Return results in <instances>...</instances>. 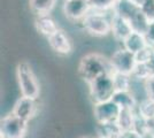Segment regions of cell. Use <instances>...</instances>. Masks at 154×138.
Returning a JSON list of instances; mask_svg holds the SVG:
<instances>
[{
	"label": "cell",
	"instance_id": "obj_16",
	"mask_svg": "<svg viewBox=\"0 0 154 138\" xmlns=\"http://www.w3.org/2000/svg\"><path fill=\"white\" fill-rule=\"evenodd\" d=\"M129 22H130V24L132 26L134 31L144 33V35L147 32L148 28L152 24V21L145 15V13L141 11V8L129 20Z\"/></svg>",
	"mask_w": 154,
	"mask_h": 138
},
{
	"label": "cell",
	"instance_id": "obj_22",
	"mask_svg": "<svg viewBox=\"0 0 154 138\" xmlns=\"http://www.w3.org/2000/svg\"><path fill=\"white\" fill-rule=\"evenodd\" d=\"M136 111L146 120L154 118V100H151L148 98L143 99L140 103H138Z\"/></svg>",
	"mask_w": 154,
	"mask_h": 138
},
{
	"label": "cell",
	"instance_id": "obj_10",
	"mask_svg": "<svg viewBox=\"0 0 154 138\" xmlns=\"http://www.w3.org/2000/svg\"><path fill=\"white\" fill-rule=\"evenodd\" d=\"M37 112V106H36V99L28 98V97H21L15 103L13 108V113L20 118L21 120L29 122Z\"/></svg>",
	"mask_w": 154,
	"mask_h": 138
},
{
	"label": "cell",
	"instance_id": "obj_5",
	"mask_svg": "<svg viewBox=\"0 0 154 138\" xmlns=\"http://www.w3.org/2000/svg\"><path fill=\"white\" fill-rule=\"evenodd\" d=\"M28 122L17 118L13 112L2 118L0 123V138H24Z\"/></svg>",
	"mask_w": 154,
	"mask_h": 138
},
{
	"label": "cell",
	"instance_id": "obj_20",
	"mask_svg": "<svg viewBox=\"0 0 154 138\" xmlns=\"http://www.w3.org/2000/svg\"><path fill=\"white\" fill-rule=\"evenodd\" d=\"M113 81H114L116 91H129V90H131L134 78H132L131 75L114 72L113 74Z\"/></svg>",
	"mask_w": 154,
	"mask_h": 138
},
{
	"label": "cell",
	"instance_id": "obj_23",
	"mask_svg": "<svg viewBox=\"0 0 154 138\" xmlns=\"http://www.w3.org/2000/svg\"><path fill=\"white\" fill-rule=\"evenodd\" d=\"M91 6L92 11L97 12H107V11H113L115 6L116 0H88Z\"/></svg>",
	"mask_w": 154,
	"mask_h": 138
},
{
	"label": "cell",
	"instance_id": "obj_12",
	"mask_svg": "<svg viewBox=\"0 0 154 138\" xmlns=\"http://www.w3.org/2000/svg\"><path fill=\"white\" fill-rule=\"evenodd\" d=\"M146 46H148V44L145 38V35L137 31H132L123 41V47L135 54L145 48Z\"/></svg>",
	"mask_w": 154,
	"mask_h": 138
},
{
	"label": "cell",
	"instance_id": "obj_25",
	"mask_svg": "<svg viewBox=\"0 0 154 138\" xmlns=\"http://www.w3.org/2000/svg\"><path fill=\"white\" fill-rule=\"evenodd\" d=\"M144 90L146 98L154 100V76L144 81Z\"/></svg>",
	"mask_w": 154,
	"mask_h": 138
},
{
	"label": "cell",
	"instance_id": "obj_8",
	"mask_svg": "<svg viewBox=\"0 0 154 138\" xmlns=\"http://www.w3.org/2000/svg\"><path fill=\"white\" fill-rule=\"evenodd\" d=\"M91 11L92 9L88 0H64L63 2V13L66 17L74 22H82Z\"/></svg>",
	"mask_w": 154,
	"mask_h": 138
},
{
	"label": "cell",
	"instance_id": "obj_21",
	"mask_svg": "<svg viewBox=\"0 0 154 138\" xmlns=\"http://www.w3.org/2000/svg\"><path fill=\"white\" fill-rule=\"evenodd\" d=\"M132 78L137 79V81H146L149 77H153L154 72L149 63H137L135 70L132 72Z\"/></svg>",
	"mask_w": 154,
	"mask_h": 138
},
{
	"label": "cell",
	"instance_id": "obj_30",
	"mask_svg": "<svg viewBox=\"0 0 154 138\" xmlns=\"http://www.w3.org/2000/svg\"><path fill=\"white\" fill-rule=\"evenodd\" d=\"M97 138H109V137H103V136H98Z\"/></svg>",
	"mask_w": 154,
	"mask_h": 138
},
{
	"label": "cell",
	"instance_id": "obj_14",
	"mask_svg": "<svg viewBox=\"0 0 154 138\" xmlns=\"http://www.w3.org/2000/svg\"><path fill=\"white\" fill-rule=\"evenodd\" d=\"M139 9L140 7L137 6L132 0H116L113 13L129 21Z\"/></svg>",
	"mask_w": 154,
	"mask_h": 138
},
{
	"label": "cell",
	"instance_id": "obj_26",
	"mask_svg": "<svg viewBox=\"0 0 154 138\" xmlns=\"http://www.w3.org/2000/svg\"><path fill=\"white\" fill-rule=\"evenodd\" d=\"M140 8L148 19L154 22V0H147Z\"/></svg>",
	"mask_w": 154,
	"mask_h": 138
},
{
	"label": "cell",
	"instance_id": "obj_6",
	"mask_svg": "<svg viewBox=\"0 0 154 138\" xmlns=\"http://www.w3.org/2000/svg\"><path fill=\"white\" fill-rule=\"evenodd\" d=\"M110 62H112V66L114 68V72L127 74V75H132V72L137 66L136 54L128 51L124 47L121 50H117L112 55Z\"/></svg>",
	"mask_w": 154,
	"mask_h": 138
},
{
	"label": "cell",
	"instance_id": "obj_11",
	"mask_svg": "<svg viewBox=\"0 0 154 138\" xmlns=\"http://www.w3.org/2000/svg\"><path fill=\"white\" fill-rule=\"evenodd\" d=\"M112 20V33L115 37V39L119 41H124V39L132 32V26L127 19L122 16H119L113 13V16L110 17Z\"/></svg>",
	"mask_w": 154,
	"mask_h": 138
},
{
	"label": "cell",
	"instance_id": "obj_15",
	"mask_svg": "<svg viewBox=\"0 0 154 138\" xmlns=\"http://www.w3.org/2000/svg\"><path fill=\"white\" fill-rule=\"evenodd\" d=\"M58 0H29L30 11L36 16L48 15L57 5Z\"/></svg>",
	"mask_w": 154,
	"mask_h": 138
},
{
	"label": "cell",
	"instance_id": "obj_13",
	"mask_svg": "<svg viewBox=\"0 0 154 138\" xmlns=\"http://www.w3.org/2000/svg\"><path fill=\"white\" fill-rule=\"evenodd\" d=\"M35 26L39 33H42L45 37H50L51 35L55 32L59 28L55 23V21L48 15H39L36 16L35 20Z\"/></svg>",
	"mask_w": 154,
	"mask_h": 138
},
{
	"label": "cell",
	"instance_id": "obj_31",
	"mask_svg": "<svg viewBox=\"0 0 154 138\" xmlns=\"http://www.w3.org/2000/svg\"><path fill=\"white\" fill-rule=\"evenodd\" d=\"M82 138H93V137H91V136H85V137H82Z\"/></svg>",
	"mask_w": 154,
	"mask_h": 138
},
{
	"label": "cell",
	"instance_id": "obj_2",
	"mask_svg": "<svg viewBox=\"0 0 154 138\" xmlns=\"http://www.w3.org/2000/svg\"><path fill=\"white\" fill-rule=\"evenodd\" d=\"M16 78H17L21 94L23 97L37 100V98L40 94V87H39L38 81L36 78V75L32 70L31 66L28 62L22 61L17 65Z\"/></svg>",
	"mask_w": 154,
	"mask_h": 138
},
{
	"label": "cell",
	"instance_id": "obj_17",
	"mask_svg": "<svg viewBox=\"0 0 154 138\" xmlns=\"http://www.w3.org/2000/svg\"><path fill=\"white\" fill-rule=\"evenodd\" d=\"M113 100L121 108L136 109L137 106H138V103L136 100L135 96L132 94L131 90H129V91H116L114 97H113Z\"/></svg>",
	"mask_w": 154,
	"mask_h": 138
},
{
	"label": "cell",
	"instance_id": "obj_3",
	"mask_svg": "<svg viewBox=\"0 0 154 138\" xmlns=\"http://www.w3.org/2000/svg\"><path fill=\"white\" fill-rule=\"evenodd\" d=\"M90 98L93 105L112 100L116 92L113 75H103L89 84Z\"/></svg>",
	"mask_w": 154,
	"mask_h": 138
},
{
	"label": "cell",
	"instance_id": "obj_1",
	"mask_svg": "<svg viewBox=\"0 0 154 138\" xmlns=\"http://www.w3.org/2000/svg\"><path fill=\"white\" fill-rule=\"evenodd\" d=\"M114 72L110 59L108 60L99 53L86 54L78 65V75L88 84L103 75H113Z\"/></svg>",
	"mask_w": 154,
	"mask_h": 138
},
{
	"label": "cell",
	"instance_id": "obj_27",
	"mask_svg": "<svg viewBox=\"0 0 154 138\" xmlns=\"http://www.w3.org/2000/svg\"><path fill=\"white\" fill-rule=\"evenodd\" d=\"M117 138H143V136L138 131H136L135 129H129V130H122Z\"/></svg>",
	"mask_w": 154,
	"mask_h": 138
},
{
	"label": "cell",
	"instance_id": "obj_24",
	"mask_svg": "<svg viewBox=\"0 0 154 138\" xmlns=\"http://www.w3.org/2000/svg\"><path fill=\"white\" fill-rule=\"evenodd\" d=\"M154 57V48L152 46H146L141 51L136 53V60L137 63H148Z\"/></svg>",
	"mask_w": 154,
	"mask_h": 138
},
{
	"label": "cell",
	"instance_id": "obj_19",
	"mask_svg": "<svg viewBox=\"0 0 154 138\" xmlns=\"http://www.w3.org/2000/svg\"><path fill=\"white\" fill-rule=\"evenodd\" d=\"M122 129L117 122H108V123H98V136L109 138H117V136L121 133Z\"/></svg>",
	"mask_w": 154,
	"mask_h": 138
},
{
	"label": "cell",
	"instance_id": "obj_9",
	"mask_svg": "<svg viewBox=\"0 0 154 138\" xmlns=\"http://www.w3.org/2000/svg\"><path fill=\"white\" fill-rule=\"evenodd\" d=\"M47 40L52 50L60 55H68L72 51V44L69 37L61 29H58L53 35L47 37Z\"/></svg>",
	"mask_w": 154,
	"mask_h": 138
},
{
	"label": "cell",
	"instance_id": "obj_18",
	"mask_svg": "<svg viewBox=\"0 0 154 138\" xmlns=\"http://www.w3.org/2000/svg\"><path fill=\"white\" fill-rule=\"evenodd\" d=\"M136 118V109L131 108H121V112L119 114V118L116 120L117 124L122 130H129L134 128Z\"/></svg>",
	"mask_w": 154,
	"mask_h": 138
},
{
	"label": "cell",
	"instance_id": "obj_7",
	"mask_svg": "<svg viewBox=\"0 0 154 138\" xmlns=\"http://www.w3.org/2000/svg\"><path fill=\"white\" fill-rule=\"evenodd\" d=\"M121 112V107L116 104L112 99L108 101H103L94 105L93 113L98 123H108V122H115L119 114Z\"/></svg>",
	"mask_w": 154,
	"mask_h": 138
},
{
	"label": "cell",
	"instance_id": "obj_29",
	"mask_svg": "<svg viewBox=\"0 0 154 138\" xmlns=\"http://www.w3.org/2000/svg\"><path fill=\"white\" fill-rule=\"evenodd\" d=\"M132 1H134L138 7H141L145 2H146V1H147V0H132Z\"/></svg>",
	"mask_w": 154,
	"mask_h": 138
},
{
	"label": "cell",
	"instance_id": "obj_28",
	"mask_svg": "<svg viewBox=\"0 0 154 138\" xmlns=\"http://www.w3.org/2000/svg\"><path fill=\"white\" fill-rule=\"evenodd\" d=\"M145 38L147 40L148 46H152L154 48V22H152L151 26L148 28L147 32L145 33Z\"/></svg>",
	"mask_w": 154,
	"mask_h": 138
},
{
	"label": "cell",
	"instance_id": "obj_4",
	"mask_svg": "<svg viewBox=\"0 0 154 138\" xmlns=\"http://www.w3.org/2000/svg\"><path fill=\"white\" fill-rule=\"evenodd\" d=\"M82 26L90 35L96 37L107 36L112 32V20L103 12L91 11L82 21Z\"/></svg>",
	"mask_w": 154,
	"mask_h": 138
}]
</instances>
